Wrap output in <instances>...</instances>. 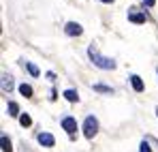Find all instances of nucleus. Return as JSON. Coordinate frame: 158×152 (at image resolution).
Segmentation results:
<instances>
[{"label":"nucleus","mask_w":158,"mask_h":152,"mask_svg":"<svg viewBox=\"0 0 158 152\" xmlns=\"http://www.w3.org/2000/svg\"><path fill=\"white\" fill-rule=\"evenodd\" d=\"M88 54H90V60H92L96 67H101V69H105V71L115 69V60H111V58H107V56H101V54L94 50V47H90V50H88Z\"/></svg>","instance_id":"f257e3e1"},{"label":"nucleus","mask_w":158,"mask_h":152,"mask_svg":"<svg viewBox=\"0 0 158 152\" xmlns=\"http://www.w3.org/2000/svg\"><path fill=\"white\" fill-rule=\"evenodd\" d=\"M96 133H98V120H96L94 116H88V118L83 120V135H85L88 139H92Z\"/></svg>","instance_id":"f03ea898"},{"label":"nucleus","mask_w":158,"mask_h":152,"mask_svg":"<svg viewBox=\"0 0 158 152\" xmlns=\"http://www.w3.org/2000/svg\"><path fill=\"white\" fill-rule=\"evenodd\" d=\"M64 32H66L69 37H79V34L83 32V28H81L77 22H69V24L64 26Z\"/></svg>","instance_id":"7ed1b4c3"},{"label":"nucleus","mask_w":158,"mask_h":152,"mask_svg":"<svg viewBox=\"0 0 158 152\" xmlns=\"http://www.w3.org/2000/svg\"><path fill=\"white\" fill-rule=\"evenodd\" d=\"M62 128H64L69 135H73V133L77 131V120H75V118H71V116H66V118L62 120Z\"/></svg>","instance_id":"20e7f679"},{"label":"nucleus","mask_w":158,"mask_h":152,"mask_svg":"<svg viewBox=\"0 0 158 152\" xmlns=\"http://www.w3.org/2000/svg\"><path fill=\"white\" fill-rule=\"evenodd\" d=\"M39 144L45 146V148H52L53 144H56V139H53L52 133H39Z\"/></svg>","instance_id":"39448f33"},{"label":"nucleus","mask_w":158,"mask_h":152,"mask_svg":"<svg viewBox=\"0 0 158 152\" xmlns=\"http://www.w3.org/2000/svg\"><path fill=\"white\" fill-rule=\"evenodd\" d=\"M13 90V79L9 73H2V92H11Z\"/></svg>","instance_id":"423d86ee"},{"label":"nucleus","mask_w":158,"mask_h":152,"mask_svg":"<svg viewBox=\"0 0 158 152\" xmlns=\"http://www.w3.org/2000/svg\"><path fill=\"white\" fill-rule=\"evenodd\" d=\"M131 84L135 88V92H143V81H141L139 75H131Z\"/></svg>","instance_id":"0eeeda50"},{"label":"nucleus","mask_w":158,"mask_h":152,"mask_svg":"<svg viewBox=\"0 0 158 152\" xmlns=\"http://www.w3.org/2000/svg\"><path fill=\"white\" fill-rule=\"evenodd\" d=\"M64 99H66V101H71V103L79 101V94H77V90H73V88H69V90H64Z\"/></svg>","instance_id":"6e6552de"},{"label":"nucleus","mask_w":158,"mask_h":152,"mask_svg":"<svg viewBox=\"0 0 158 152\" xmlns=\"http://www.w3.org/2000/svg\"><path fill=\"white\" fill-rule=\"evenodd\" d=\"M128 20L135 24H145V15L143 13H128Z\"/></svg>","instance_id":"1a4fd4ad"},{"label":"nucleus","mask_w":158,"mask_h":152,"mask_svg":"<svg viewBox=\"0 0 158 152\" xmlns=\"http://www.w3.org/2000/svg\"><path fill=\"white\" fill-rule=\"evenodd\" d=\"M0 144H2V152H13V146H11V139L6 135L0 137Z\"/></svg>","instance_id":"9d476101"},{"label":"nucleus","mask_w":158,"mask_h":152,"mask_svg":"<svg viewBox=\"0 0 158 152\" xmlns=\"http://www.w3.org/2000/svg\"><path fill=\"white\" fill-rule=\"evenodd\" d=\"M19 92H22V97L30 99V97H32V86H30V84H22V86H19Z\"/></svg>","instance_id":"9b49d317"},{"label":"nucleus","mask_w":158,"mask_h":152,"mask_svg":"<svg viewBox=\"0 0 158 152\" xmlns=\"http://www.w3.org/2000/svg\"><path fill=\"white\" fill-rule=\"evenodd\" d=\"M6 111H9V116H13V118H15V116H19V107H17V103H9V105H6Z\"/></svg>","instance_id":"f8f14e48"},{"label":"nucleus","mask_w":158,"mask_h":152,"mask_svg":"<svg viewBox=\"0 0 158 152\" xmlns=\"http://www.w3.org/2000/svg\"><path fill=\"white\" fill-rule=\"evenodd\" d=\"M19 124H22V127H30V124H32V118H30L28 114H22V116H19Z\"/></svg>","instance_id":"ddd939ff"},{"label":"nucleus","mask_w":158,"mask_h":152,"mask_svg":"<svg viewBox=\"0 0 158 152\" xmlns=\"http://www.w3.org/2000/svg\"><path fill=\"white\" fill-rule=\"evenodd\" d=\"M26 69L30 71V75H34V77L41 75V73H39V69H36V64H32V62H26Z\"/></svg>","instance_id":"4468645a"},{"label":"nucleus","mask_w":158,"mask_h":152,"mask_svg":"<svg viewBox=\"0 0 158 152\" xmlns=\"http://www.w3.org/2000/svg\"><path fill=\"white\" fill-rule=\"evenodd\" d=\"M94 90H96V92H107V94H111V92H113L109 86H103V84H96V86H94Z\"/></svg>","instance_id":"2eb2a0df"},{"label":"nucleus","mask_w":158,"mask_h":152,"mask_svg":"<svg viewBox=\"0 0 158 152\" xmlns=\"http://www.w3.org/2000/svg\"><path fill=\"white\" fill-rule=\"evenodd\" d=\"M139 152H152L150 144H148V141H141V148H139Z\"/></svg>","instance_id":"dca6fc26"},{"label":"nucleus","mask_w":158,"mask_h":152,"mask_svg":"<svg viewBox=\"0 0 158 152\" xmlns=\"http://www.w3.org/2000/svg\"><path fill=\"white\" fill-rule=\"evenodd\" d=\"M143 2H145L148 7H154V4H156V0H143Z\"/></svg>","instance_id":"f3484780"},{"label":"nucleus","mask_w":158,"mask_h":152,"mask_svg":"<svg viewBox=\"0 0 158 152\" xmlns=\"http://www.w3.org/2000/svg\"><path fill=\"white\" fill-rule=\"evenodd\" d=\"M101 2H107V4H111V2H113V0H101Z\"/></svg>","instance_id":"a211bd4d"},{"label":"nucleus","mask_w":158,"mask_h":152,"mask_svg":"<svg viewBox=\"0 0 158 152\" xmlns=\"http://www.w3.org/2000/svg\"><path fill=\"white\" fill-rule=\"evenodd\" d=\"M156 116H158V109H156Z\"/></svg>","instance_id":"6ab92c4d"}]
</instances>
